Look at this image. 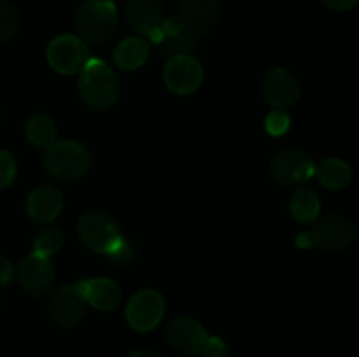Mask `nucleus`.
Instances as JSON below:
<instances>
[{"instance_id":"obj_1","label":"nucleus","mask_w":359,"mask_h":357,"mask_svg":"<svg viewBox=\"0 0 359 357\" xmlns=\"http://www.w3.org/2000/svg\"><path fill=\"white\" fill-rule=\"evenodd\" d=\"M79 94L95 111L111 108L119 97V79L114 70L98 58H90L79 72Z\"/></svg>"},{"instance_id":"obj_2","label":"nucleus","mask_w":359,"mask_h":357,"mask_svg":"<svg viewBox=\"0 0 359 357\" xmlns=\"http://www.w3.org/2000/svg\"><path fill=\"white\" fill-rule=\"evenodd\" d=\"M44 167L53 178L62 182L84 177L91 167V154L83 144L74 140L55 142L46 149Z\"/></svg>"},{"instance_id":"obj_3","label":"nucleus","mask_w":359,"mask_h":357,"mask_svg":"<svg viewBox=\"0 0 359 357\" xmlns=\"http://www.w3.org/2000/svg\"><path fill=\"white\" fill-rule=\"evenodd\" d=\"M77 234L84 247L109 255L126 240L118 220L102 210H90L77 223Z\"/></svg>"},{"instance_id":"obj_4","label":"nucleus","mask_w":359,"mask_h":357,"mask_svg":"<svg viewBox=\"0 0 359 357\" xmlns=\"http://www.w3.org/2000/svg\"><path fill=\"white\" fill-rule=\"evenodd\" d=\"M118 24V9L111 0H86L76 14L79 37L90 44H102L112 37Z\"/></svg>"},{"instance_id":"obj_5","label":"nucleus","mask_w":359,"mask_h":357,"mask_svg":"<svg viewBox=\"0 0 359 357\" xmlns=\"http://www.w3.org/2000/svg\"><path fill=\"white\" fill-rule=\"evenodd\" d=\"M48 62L53 70L63 76H74L84 69L90 59L88 46L76 35H58L48 46Z\"/></svg>"},{"instance_id":"obj_6","label":"nucleus","mask_w":359,"mask_h":357,"mask_svg":"<svg viewBox=\"0 0 359 357\" xmlns=\"http://www.w3.org/2000/svg\"><path fill=\"white\" fill-rule=\"evenodd\" d=\"M307 234L311 245H318L323 251L339 252L353 244L356 238V226L347 217L326 216L318 220Z\"/></svg>"},{"instance_id":"obj_7","label":"nucleus","mask_w":359,"mask_h":357,"mask_svg":"<svg viewBox=\"0 0 359 357\" xmlns=\"http://www.w3.org/2000/svg\"><path fill=\"white\" fill-rule=\"evenodd\" d=\"M270 172L279 184L300 186L314 177L316 163L305 150L286 149L273 158Z\"/></svg>"},{"instance_id":"obj_8","label":"nucleus","mask_w":359,"mask_h":357,"mask_svg":"<svg viewBox=\"0 0 359 357\" xmlns=\"http://www.w3.org/2000/svg\"><path fill=\"white\" fill-rule=\"evenodd\" d=\"M163 315L165 300L154 289L139 290L126 307V321L139 332H147L156 328Z\"/></svg>"},{"instance_id":"obj_9","label":"nucleus","mask_w":359,"mask_h":357,"mask_svg":"<svg viewBox=\"0 0 359 357\" xmlns=\"http://www.w3.org/2000/svg\"><path fill=\"white\" fill-rule=\"evenodd\" d=\"M126 20L132 30L144 35L154 44H161L165 38L161 31L163 7L160 0H130L126 7Z\"/></svg>"},{"instance_id":"obj_10","label":"nucleus","mask_w":359,"mask_h":357,"mask_svg":"<svg viewBox=\"0 0 359 357\" xmlns=\"http://www.w3.org/2000/svg\"><path fill=\"white\" fill-rule=\"evenodd\" d=\"M86 300L76 284L60 287L55 290L48 303L49 317L60 328H72L86 314Z\"/></svg>"},{"instance_id":"obj_11","label":"nucleus","mask_w":359,"mask_h":357,"mask_svg":"<svg viewBox=\"0 0 359 357\" xmlns=\"http://www.w3.org/2000/svg\"><path fill=\"white\" fill-rule=\"evenodd\" d=\"M221 16L219 0H181L179 21L188 35H202L216 27Z\"/></svg>"},{"instance_id":"obj_12","label":"nucleus","mask_w":359,"mask_h":357,"mask_svg":"<svg viewBox=\"0 0 359 357\" xmlns=\"http://www.w3.org/2000/svg\"><path fill=\"white\" fill-rule=\"evenodd\" d=\"M165 84L177 94H191L202 86L203 69L191 55L174 56L163 69Z\"/></svg>"},{"instance_id":"obj_13","label":"nucleus","mask_w":359,"mask_h":357,"mask_svg":"<svg viewBox=\"0 0 359 357\" xmlns=\"http://www.w3.org/2000/svg\"><path fill=\"white\" fill-rule=\"evenodd\" d=\"M262 90L266 104L280 111L297 104L300 98V84L297 77L283 66H273L265 74Z\"/></svg>"},{"instance_id":"obj_14","label":"nucleus","mask_w":359,"mask_h":357,"mask_svg":"<svg viewBox=\"0 0 359 357\" xmlns=\"http://www.w3.org/2000/svg\"><path fill=\"white\" fill-rule=\"evenodd\" d=\"M18 279L21 287L32 296H44L55 284V268L48 258L30 254L18 265Z\"/></svg>"},{"instance_id":"obj_15","label":"nucleus","mask_w":359,"mask_h":357,"mask_svg":"<svg viewBox=\"0 0 359 357\" xmlns=\"http://www.w3.org/2000/svg\"><path fill=\"white\" fill-rule=\"evenodd\" d=\"M63 196L55 186H39L30 192L27 202L28 216L41 224H49L62 214Z\"/></svg>"},{"instance_id":"obj_16","label":"nucleus","mask_w":359,"mask_h":357,"mask_svg":"<svg viewBox=\"0 0 359 357\" xmlns=\"http://www.w3.org/2000/svg\"><path fill=\"white\" fill-rule=\"evenodd\" d=\"M167 338L174 349L184 354H195L207 340V331L195 318L179 317L168 324Z\"/></svg>"},{"instance_id":"obj_17","label":"nucleus","mask_w":359,"mask_h":357,"mask_svg":"<svg viewBox=\"0 0 359 357\" xmlns=\"http://www.w3.org/2000/svg\"><path fill=\"white\" fill-rule=\"evenodd\" d=\"M83 293L88 304L102 312H111L118 308L121 301V290L118 284L109 279H86L76 284Z\"/></svg>"},{"instance_id":"obj_18","label":"nucleus","mask_w":359,"mask_h":357,"mask_svg":"<svg viewBox=\"0 0 359 357\" xmlns=\"http://www.w3.org/2000/svg\"><path fill=\"white\" fill-rule=\"evenodd\" d=\"M149 56V44L142 37H128L118 44L114 62L121 70H137L146 63Z\"/></svg>"},{"instance_id":"obj_19","label":"nucleus","mask_w":359,"mask_h":357,"mask_svg":"<svg viewBox=\"0 0 359 357\" xmlns=\"http://www.w3.org/2000/svg\"><path fill=\"white\" fill-rule=\"evenodd\" d=\"M316 174H318L319 182L325 188L333 189V191L344 189L353 181V170H351V167L344 160H339V158H328V160L321 161L316 167Z\"/></svg>"},{"instance_id":"obj_20","label":"nucleus","mask_w":359,"mask_h":357,"mask_svg":"<svg viewBox=\"0 0 359 357\" xmlns=\"http://www.w3.org/2000/svg\"><path fill=\"white\" fill-rule=\"evenodd\" d=\"M291 216L302 224H311L318 219L319 210H321V202L316 195L314 189L300 188L293 192L290 200Z\"/></svg>"},{"instance_id":"obj_21","label":"nucleus","mask_w":359,"mask_h":357,"mask_svg":"<svg viewBox=\"0 0 359 357\" xmlns=\"http://www.w3.org/2000/svg\"><path fill=\"white\" fill-rule=\"evenodd\" d=\"M25 135L35 147L48 149L56 140V126L46 114H34L25 125Z\"/></svg>"},{"instance_id":"obj_22","label":"nucleus","mask_w":359,"mask_h":357,"mask_svg":"<svg viewBox=\"0 0 359 357\" xmlns=\"http://www.w3.org/2000/svg\"><path fill=\"white\" fill-rule=\"evenodd\" d=\"M63 244V234L58 227L48 226L37 233L34 240V254L42 255V258H49V255L56 254Z\"/></svg>"},{"instance_id":"obj_23","label":"nucleus","mask_w":359,"mask_h":357,"mask_svg":"<svg viewBox=\"0 0 359 357\" xmlns=\"http://www.w3.org/2000/svg\"><path fill=\"white\" fill-rule=\"evenodd\" d=\"M163 49L167 52V56L174 58V56H186L193 51L195 48V42H193L191 35H188L186 31H179V34L167 35L163 38Z\"/></svg>"},{"instance_id":"obj_24","label":"nucleus","mask_w":359,"mask_h":357,"mask_svg":"<svg viewBox=\"0 0 359 357\" xmlns=\"http://www.w3.org/2000/svg\"><path fill=\"white\" fill-rule=\"evenodd\" d=\"M20 28V16L7 4L0 2V44L9 42Z\"/></svg>"},{"instance_id":"obj_25","label":"nucleus","mask_w":359,"mask_h":357,"mask_svg":"<svg viewBox=\"0 0 359 357\" xmlns=\"http://www.w3.org/2000/svg\"><path fill=\"white\" fill-rule=\"evenodd\" d=\"M290 126H291L290 115H287L284 111H280V108H273L265 119V128L272 136L284 135V133L290 130Z\"/></svg>"},{"instance_id":"obj_26","label":"nucleus","mask_w":359,"mask_h":357,"mask_svg":"<svg viewBox=\"0 0 359 357\" xmlns=\"http://www.w3.org/2000/svg\"><path fill=\"white\" fill-rule=\"evenodd\" d=\"M14 177H16V161L13 154L0 150V189L13 184Z\"/></svg>"},{"instance_id":"obj_27","label":"nucleus","mask_w":359,"mask_h":357,"mask_svg":"<svg viewBox=\"0 0 359 357\" xmlns=\"http://www.w3.org/2000/svg\"><path fill=\"white\" fill-rule=\"evenodd\" d=\"M200 357H230V350H228L226 343L223 340L216 338V336H207L203 345L200 346Z\"/></svg>"},{"instance_id":"obj_28","label":"nucleus","mask_w":359,"mask_h":357,"mask_svg":"<svg viewBox=\"0 0 359 357\" xmlns=\"http://www.w3.org/2000/svg\"><path fill=\"white\" fill-rule=\"evenodd\" d=\"M107 258L111 259L112 262H116V265H126V262L133 258L132 245L128 244V240H125L114 252H112V254H109Z\"/></svg>"},{"instance_id":"obj_29","label":"nucleus","mask_w":359,"mask_h":357,"mask_svg":"<svg viewBox=\"0 0 359 357\" xmlns=\"http://www.w3.org/2000/svg\"><path fill=\"white\" fill-rule=\"evenodd\" d=\"M14 279V268L9 259L0 258V286H7Z\"/></svg>"},{"instance_id":"obj_30","label":"nucleus","mask_w":359,"mask_h":357,"mask_svg":"<svg viewBox=\"0 0 359 357\" xmlns=\"http://www.w3.org/2000/svg\"><path fill=\"white\" fill-rule=\"evenodd\" d=\"M326 7L333 10H349L359 2V0H323Z\"/></svg>"},{"instance_id":"obj_31","label":"nucleus","mask_w":359,"mask_h":357,"mask_svg":"<svg viewBox=\"0 0 359 357\" xmlns=\"http://www.w3.org/2000/svg\"><path fill=\"white\" fill-rule=\"evenodd\" d=\"M126 357H160L158 354L151 352V350H133Z\"/></svg>"}]
</instances>
